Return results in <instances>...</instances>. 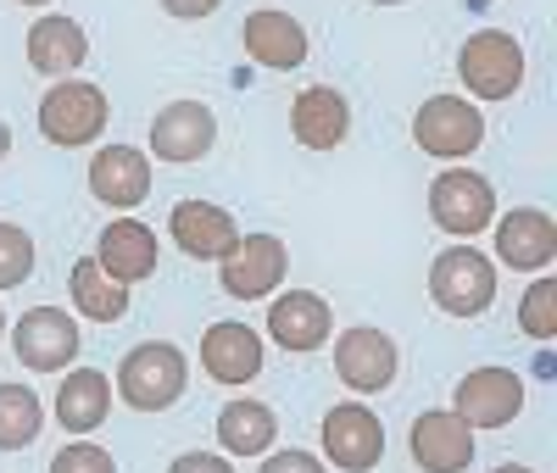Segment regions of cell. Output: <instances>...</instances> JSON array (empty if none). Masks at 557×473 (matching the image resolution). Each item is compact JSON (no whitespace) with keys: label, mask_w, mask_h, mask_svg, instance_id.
Returning a JSON list of instances; mask_svg holds the SVG:
<instances>
[{"label":"cell","mask_w":557,"mask_h":473,"mask_svg":"<svg viewBox=\"0 0 557 473\" xmlns=\"http://www.w3.org/2000/svg\"><path fill=\"white\" fill-rule=\"evenodd\" d=\"M184 378H190V362H184L178 346L168 340H146V346H134L117 368V396L139 412H162L184 396Z\"/></svg>","instance_id":"obj_1"},{"label":"cell","mask_w":557,"mask_h":473,"mask_svg":"<svg viewBox=\"0 0 557 473\" xmlns=\"http://www.w3.org/2000/svg\"><path fill=\"white\" fill-rule=\"evenodd\" d=\"M430 296L451 318H480L496 301V267H491V257H480L474 246L441 251L435 267H430Z\"/></svg>","instance_id":"obj_2"},{"label":"cell","mask_w":557,"mask_h":473,"mask_svg":"<svg viewBox=\"0 0 557 473\" xmlns=\"http://www.w3.org/2000/svg\"><path fill=\"white\" fill-rule=\"evenodd\" d=\"M457 73L480 101H507V95L524 84V45L502 28H485L457 51Z\"/></svg>","instance_id":"obj_3"},{"label":"cell","mask_w":557,"mask_h":473,"mask_svg":"<svg viewBox=\"0 0 557 473\" xmlns=\"http://www.w3.org/2000/svg\"><path fill=\"white\" fill-rule=\"evenodd\" d=\"M107 95L84 78H62L51 95L39 101V134L51 139V146H89V139H101L107 128Z\"/></svg>","instance_id":"obj_4"},{"label":"cell","mask_w":557,"mask_h":473,"mask_svg":"<svg viewBox=\"0 0 557 473\" xmlns=\"http://www.w3.org/2000/svg\"><path fill=\"white\" fill-rule=\"evenodd\" d=\"M430 217L446 228V234H462V240H474V234L496 217V189L469 173V167H451L430 184Z\"/></svg>","instance_id":"obj_5"},{"label":"cell","mask_w":557,"mask_h":473,"mask_svg":"<svg viewBox=\"0 0 557 473\" xmlns=\"http://www.w3.org/2000/svg\"><path fill=\"white\" fill-rule=\"evenodd\" d=\"M290 273V251L278 234H240L235 251L223 257V290L235 301H257L273 296V284H285Z\"/></svg>","instance_id":"obj_6"},{"label":"cell","mask_w":557,"mask_h":473,"mask_svg":"<svg viewBox=\"0 0 557 473\" xmlns=\"http://www.w3.org/2000/svg\"><path fill=\"white\" fill-rule=\"evenodd\" d=\"M412 139L430 157H469V151H480V139H485V117H480V107L457 101V95H435V101L418 107Z\"/></svg>","instance_id":"obj_7"},{"label":"cell","mask_w":557,"mask_h":473,"mask_svg":"<svg viewBox=\"0 0 557 473\" xmlns=\"http://www.w3.org/2000/svg\"><path fill=\"white\" fill-rule=\"evenodd\" d=\"M12 346H17V362L34 368V373H57L78 357V323L62 312V307H34L23 312V323L12 328Z\"/></svg>","instance_id":"obj_8"},{"label":"cell","mask_w":557,"mask_h":473,"mask_svg":"<svg viewBox=\"0 0 557 473\" xmlns=\"http://www.w3.org/2000/svg\"><path fill=\"white\" fill-rule=\"evenodd\" d=\"M524 407V385L519 373L507 368H474L469 378L457 385V418L469 423V430H502V423H513Z\"/></svg>","instance_id":"obj_9"},{"label":"cell","mask_w":557,"mask_h":473,"mask_svg":"<svg viewBox=\"0 0 557 473\" xmlns=\"http://www.w3.org/2000/svg\"><path fill=\"white\" fill-rule=\"evenodd\" d=\"M323 451H330V462L346 468V473H368V468L385 457L380 418L368 412V407H357V401L335 407L330 418H323Z\"/></svg>","instance_id":"obj_10"},{"label":"cell","mask_w":557,"mask_h":473,"mask_svg":"<svg viewBox=\"0 0 557 473\" xmlns=\"http://www.w3.org/2000/svg\"><path fill=\"white\" fill-rule=\"evenodd\" d=\"M218 139V117L201 101H173L151 117V151L162 162H201Z\"/></svg>","instance_id":"obj_11"},{"label":"cell","mask_w":557,"mask_h":473,"mask_svg":"<svg viewBox=\"0 0 557 473\" xmlns=\"http://www.w3.org/2000/svg\"><path fill=\"white\" fill-rule=\"evenodd\" d=\"M335 373L357 396H374L396 378V340L380 335V328H346L335 340Z\"/></svg>","instance_id":"obj_12"},{"label":"cell","mask_w":557,"mask_h":473,"mask_svg":"<svg viewBox=\"0 0 557 473\" xmlns=\"http://www.w3.org/2000/svg\"><path fill=\"white\" fill-rule=\"evenodd\" d=\"M412 462L424 473H462L474 462V430L457 412H424L412 423Z\"/></svg>","instance_id":"obj_13"},{"label":"cell","mask_w":557,"mask_h":473,"mask_svg":"<svg viewBox=\"0 0 557 473\" xmlns=\"http://www.w3.org/2000/svg\"><path fill=\"white\" fill-rule=\"evenodd\" d=\"M168 234L178 240V251L196 257V262L228 257V251H235V240H240L235 217H228L223 207H212V201H178L173 217H168Z\"/></svg>","instance_id":"obj_14"},{"label":"cell","mask_w":557,"mask_h":473,"mask_svg":"<svg viewBox=\"0 0 557 473\" xmlns=\"http://www.w3.org/2000/svg\"><path fill=\"white\" fill-rule=\"evenodd\" d=\"M496 257L513 273H541L557 257V223L535 207H519L496 223Z\"/></svg>","instance_id":"obj_15"},{"label":"cell","mask_w":557,"mask_h":473,"mask_svg":"<svg viewBox=\"0 0 557 473\" xmlns=\"http://www.w3.org/2000/svg\"><path fill=\"white\" fill-rule=\"evenodd\" d=\"M89 189H96V201L107 207H139L151 196V157L134 151V146H107L96 151V162H89Z\"/></svg>","instance_id":"obj_16"},{"label":"cell","mask_w":557,"mask_h":473,"mask_svg":"<svg viewBox=\"0 0 557 473\" xmlns=\"http://www.w3.org/2000/svg\"><path fill=\"white\" fill-rule=\"evenodd\" d=\"M290 128L307 151H335L346 128H351V107H346V95L330 89V84H312L296 95V107H290Z\"/></svg>","instance_id":"obj_17"},{"label":"cell","mask_w":557,"mask_h":473,"mask_svg":"<svg viewBox=\"0 0 557 473\" xmlns=\"http://www.w3.org/2000/svg\"><path fill=\"white\" fill-rule=\"evenodd\" d=\"M268 328H273V340L285 346V351H318L323 340H330V301L312 296V290H290V296H278L273 312H268Z\"/></svg>","instance_id":"obj_18"},{"label":"cell","mask_w":557,"mask_h":473,"mask_svg":"<svg viewBox=\"0 0 557 473\" xmlns=\"http://www.w3.org/2000/svg\"><path fill=\"white\" fill-rule=\"evenodd\" d=\"M201 362L218 385H246V378L262 373V340L257 328L246 323H212L207 340H201Z\"/></svg>","instance_id":"obj_19"},{"label":"cell","mask_w":557,"mask_h":473,"mask_svg":"<svg viewBox=\"0 0 557 473\" xmlns=\"http://www.w3.org/2000/svg\"><path fill=\"white\" fill-rule=\"evenodd\" d=\"M246 51H251L262 67L290 73V67H301V62H307V28H301L290 12L262 7V12H251V17H246Z\"/></svg>","instance_id":"obj_20"},{"label":"cell","mask_w":557,"mask_h":473,"mask_svg":"<svg viewBox=\"0 0 557 473\" xmlns=\"http://www.w3.org/2000/svg\"><path fill=\"white\" fill-rule=\"evenodd\" d=\"M96 262H101V273H107V278H117V284H139V278H151V273H157V234H151L146 223L123 217V223H112V228L101 234Z\"/></svg>","instance_id":"obj_21"},{"label":"cell","mask_w":557,"mask_h":473,"mask_svg":"<svg viewBox=\"0 0 557 473\" xmlns=\"http://www.w3.org/2000/svg\"><path fill=\"white\" fill-rule=\"evenodd\" d=\"M112 412V378L101 368H78L62 378V390H57V423L67 435H89V430H101Z\"/></svg>","instance_id":"obj_22"},{"label":"cell","mask_w":557,"mask_h":473,"mask_svg":"<svg viewBox=\"0 0 557 473\" xmlns=\"http://www.w3.org/2000/svg\"><path fill=\"white\" fill-rule=\"evenodd\" d=\"M89 57V34L73 17H34L28 28V62L51 78H67L73 67H84Z\"/></svg>","instance_id":"obj_23"},{"label":"cell","mask_w":557,"mask_h":473,"mask_svg":"<svg viewBox=\"0 0 557 473\" xmlns=\"http://www.w3.org/2000/svg\"><path fill=\"white\" fill-rule=\"evenodd\" d=\"M273 435H278V418L262 401H228L218 412V440H223V451H235V457H262L273 446Z\"/></svg>","instance_id":"obj_24"},{"label":"cell","mask_w":557,"mask_h":473,"mask_svg":"<svg viewBox=\"0 0 557 473\" xmlns=\"http://www.w3.org/2000/svg\"><path fill=\"white\" fill-rule=\"evenodd\" d=\"M73 301H78V312H84V318H96V323H117V318L128 312V284L107 278L96 257H84V262H73Z\"/></svg>","instance_id":"obj_25"},{"label":"cell","mask_w":557,"mask_h":473,"mask_svg":"<svg viewBox=\"0 0 557 473\" xmlns=\"http://www.w3.org/2000/svg\"><path fill=\"white\" fill-rule=\"evenodd\" d=\"M45 430V407L28 385H0V451H23Z\"/></svg>","instance_id":"obj_26"},{"label":"cell","mask_w":557,"mask_h":473,"mask_svg":"<svg viewBox=\"0 0 557 473\" xmlns=\"http://www.w3.org/2000/svg\"><path fill=\"white\" fill-rule=\"evenodd\" d=\"M519 323H524L530 340H552L557 335V278H535L530 284V296L519 307Z\"/></svg>","instance_id":"obj_27"},{"label":"cell","mask_w":557,"mask_h":473,"mask_svg":"<svg viewBox=\"0 0 557 473\" xmlns=\"http://www.w3.org/2000/svg\"><path fill=\"white\" fill-rule=\"evenodd\" d=\"M34 273V240L17 223H0V290H12Z\"/></svg>","instance_id":"obj_28"},{"label":"cell","mask_w":557,"mask_h":473,"mask_svg":"<svg viewBox=\"0 0 557 473\" xmlns=\"http://www.w3.org/2000/svg\"><path fill=\"white\" fill-rule=\"evenodd\" d=\"M51 473H117V462L101 446H62L51 457Z\"/></svg>","instance_id":"obj_29"},{"label":"cell","mask_w":557,"mask_h":473,"mask_svg":"<svg viewBox=\"0 0 557 473\" xmlns=\"http://www.w3.org/2000/svg\"><path fill=\"white\" fill-rule=\"evenodd\" d=\"M262 473H323V462L312 451H278L262 462Z\"/></svg>","instance_id":"obj_30"},{"label":"cell","mask_w":557,"mask_h":473,"mask_svg":"<svg viewBox=\"0 0 557 473\" xmlns=\"http://www.w3.org/2000/svg\"><path fill=\"white\" fill-rule=\"evenodd\" d=\"M168 473H235V468H228L223 457H212V451H184Z\"/></svg>","instance_id":"obj_31"},{"label":"cell","mask_w":557,"mask_h":473,"mask_svg":"<svg viewBox=\"0 0 557 473\" xmlns=\"http://www.w3.org/2000/svg\"><path fill=\"white\" fill-rule=\"evenodd\" d=\"M162 7H168L173 17H184V23H196V17H212L223 0H162Z\"/></svg>","instance_id":"obj_32"},{"label":"cell","mask_w":557,"mask_h":473,"mask_svg":"<svg viewBox=\"0 0 557 473\" xmlns=\"http://www.w3.org/2000/svg\"><path fill=\"white\" fill-rule=\"evenodd\" d=\"M7 151H12V128H7V123H0V157H7Z\"/></svg>","instance_id":"obj_33"},{"label":"cell","mask_w":557,"mask_h":473,"mask_svg":"<svg viewBox=\"0 0 557 473\" xmlns=\"http://www.w3.org/2000/svg\"><path fill=\"white\" fill-rule=\"evenodd\" d=\"M496 473H530V468H519V462H507V468H496Z\"/></svg>","instance_id":"obj_34"},{"label":"cell","mask_w":557,"mask_h":473,"mask_svg":"<svg viewBox=\"0 0 557 473\" xmlns=\"http://www.w3.org/2000/svg\"><path fill=\"white\" fill-rule=\"evenodd\" d=\"M17 7H45V0H17Z\"/></svg>","instance_id":"obj_35"},{"label":"cell","mask_w":557,"mask_h":473,"mask_svg":"<svg viewBox=\"0 0 557 473\" xmlns=\"http://www.w3.org/2000/svg\"><path fill=\"white\" fill-rule=\"evenodd\" d=\"M374 7H401V0H374Z\"/></svg>","instance_id":"obj_36"},{"label":"cell","mask_w":557,"mask_h":473,"mask_svg":"<svg viewBox=\"0 0 557 473\" xmlns=\"http://www.w3.org/2000/svg\"><path fill=\"white\" fill-rule=\"evenodd\" d=\"M0 335H7V312H0Z\"/></svg>","instance_id":"obj_37"}]
</instances>
